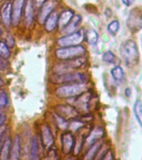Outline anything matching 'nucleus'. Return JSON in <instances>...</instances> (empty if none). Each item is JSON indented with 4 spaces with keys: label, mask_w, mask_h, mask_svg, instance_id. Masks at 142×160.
I'll return each instance as SVG.
<instances>
[{
    "label": "nucleus",
    "mask_w": 142,
    "mask_h": 160,
    "mask_svg": "<svg viewBox=\"0 0 142 160\" xmlns=\"http://www.w3.org/2000/svg\"><path fill=\"white\" fill-rule=\"evenodd\" d=\"M86 52V50L83 46L76 45V46H69V47H62L61 48L56 50L55 54L56 57L60 60L73 59L75 58L81 57Z\"/></svg>",
    "instance_id": "7ed1b4c3"
},
{
    "label": "nucleus",
    "mask_w": 142,
    "mask_h": 160,
    "mask_svg": "<svg viewBox=\"0 0 142 160\" xmlns=\"http://www.w3.org/2000/svg\"><path fill=\"white\" fill-rule=\"evenodd\" d=\"M1 33H2V30H1V28H0V35H1Z\"/></svg>",
    "instance_id": "e433bc0d"
},
{
    "label": "nucleus",
    "mask_w": 142,
    "mask_h": 160,
    "mask_svg": "<svg viewBox=\"0 0 142 160\" xmlns=\"http://www.w3.org/2000/svg\"><path fill=\"white\" fill-rule=\"evenodd\" d=\"M41 137H42V142L44 147L46 148H50L52 147L55 142V138L48 125H43L41 128Z\"/></svg>",
    "instance_id": "9b49d317"
},
{
    "label": "nucleus",
    "mask_w": 142,
    "mask_h": 160,
    "mask_svg": "<svg viewBox=\"0 0 142 160\" xmlns=\"http://www.w3.org/2000/svg\"><path fill=\"white\" fill-rule=\"evenodd\" d=\"M58 14L57 12H51L49 17L45 20V29L48 32H52L56 28L58 24Z\"/></svg>",
    "instance_id": "6ab92c4d"
},
{
    "label": "nucleus",
    "mask_w": 142,
    "mask_h": 160,
    "mask_svg": "<svg viewBox=\"0 0 142 160\" xmlns=\"http://www.w3.org/2000/svg\"><path fill=\"white\" fill-rule=\"evenodd\" d=\"M141 44H142V39H141Z\"/></svg>",
    "instance_id": "4c0bfd02"
},
{
    "label": "nucleus",
    "mask_w": 142,
    "mask_h": 160,
    "mask_svg": "<svg viewBox=\"0 0 142 160\" xmlns=\"http://www.w3.org/2000/svg\"><path fill=\"white\" fill-rule=\"evenodd\" d=\"M127 27L132 32H137L142 28V14L137 9L130 12L127 19Z\"/></svg>",
    "instance_id": "6e6552de"
},
{
    "label": "nucleus",
    "mask_w": 142,
    "mask_h": 160,
    "mask_svg": "<svg viewBox=\"0 0 142 160\" xmlns=\"http://www.w3.org/2000/svg\"><path fill=\"white\" fill-rule=\"evenodd\" d=\"M119 29H120V22L118 20H114L111 22H110L107 27L108 32L112 35L116 34Z\"/></svg>",
    "instance_id": "bb28decb"
},
{
    "label": "nucleus",
    "mask_w": 142,
    "mask_h": 160,
    "mask_svg": "<svg viewBox=\"0 0 142 160\" xmlns=\"http://www.w3.org/2000/svg\"><path fill=\"white\" fill-rule=\"evenodd\" d=\"M5 118H6L5 115H3V113H1V112H0V127H1V126L3 125V123L4 122Z\"/></svg>",
    "instance_id": "f704fd0d"
},
{
    "label": "nucleus",
    "mask_w": 142,
    "mask_h": 160,
    "mask_svg": "<svg viewBox=\"0 0 142 160\" xmlns=\"http://www.w3.org/2000/svg\"><path fill=\"white\" fill-rule=\"evenodd\" d=\"M131 89H130V88H126L125 90V95L126 96L127 98H130L131 96Z\"/></svg>",
    "instance_id": "72a5a7b5"
},
{
    "label": "nucleus",
    "mask_w": 142,
    "mask_h": 160,
    "mask_svg": "<svg viewBox=\"0 0 142 160\" xmlns=\"http://www.w3.org/2000/svg\"><path fill=\"white\" fill-rule=\"evenodd\" d=\"M10 49L5 42L0 41V57L3 58H8L10 57Z\"/></svg>",
    "instance_id": "a878e982"
},
{
    "label": "nucleus",
    "mask_w": 142,
    "mask_h": 160,
    "mask_svg": "<svg viewBox=\"0 0 142 160\" xmlns=\"http://www.w3.org/2000/svg\"><path fill=\"white\" fill-rule=\"evenodd\" d=\"M0 14L3 24L8 27L11 24V21H12V4L10 1H7L3 4Z\"/></svg>",
    "instance_id": "f8f14e48"
},
{
    "label": "nucleus",
    "mask_w": 142,
    "mask_h": 160,
    "mask_svg": "<svg viewBox=\"0 0 142 160\" xmlns=\"http://www.w3.org/2000/svg\"><path fill=\"white\" fill-rule=\"evenodd\" d=\"M87 90V86L84 83H69L58 88L56 94L60 98H74L79 96Z\"/></svg>",
    "instance_id": "f03ea898"
},
{
    "label": "nucleus",
    "mask_w": 142,
    "mask_h": 160,
    "mask_svg": "<svg viewBox=\"0 0 142 160\" xmlns=\"http://www.w3.org/2000/svg\"><path fill=\"white\" fill-rule=\"evenodd\" d=\"M101 145H102V143L100 142H96L95 143L91 145L90 148H89V151L87 152V153L85 154L84 160H94L95 155H96L97 152L101 147Z\"/></svg>",
    "instance_id": "4be33fe9"
},
{
    "label": "nucleus",
    "mask_w": 142,
    "mask_h": 160,
    "mask_svg": "<svg viewBox=\"0 0 142 160\" xmlns=\"http://www.w3.org/2000/svg\"><path fill=\"white\" fill-rule=\"evenodd\" d=\"M55 1L51 0V1L45 2V4L41 7V10H40L39 14V18H38L40 24L45 23L46 18L49 17V15L52 12V11L55 8Z\"/></svg>",
    "instance_id": "ddd939ff"
},
{
    "label": "nucleus",
    "mask_w": 142,
    "mask_h": 160,
    "mask_svg": "<svg viewBox=\"0 0 142 160\" xmlns=\"http://www.w3.org/2000/svg\"><path fill=\"white\" fill-rule=\"evenodd\" d=\"M135 0H122V2L125 6H127V7H130L131 5L133 4V2H134Z\"/></svg>",
    "instance_id": "473e14b6"
},
{
    "label": "nucleus",
    "mask_w": 142,
    "mask_h": 160,
    "mask_svg": "<svg viewBox=\"0 0 142 160\" xmlns=\"http://www.w3.org/2000/svg\"><path fill=\"white\" fill-rule=\"evenodd\" d=\"M134 113L137 119V122L142 127V102L140 100L135 101L134 104Z\"/></svg>",
    "instance_id": "5701e85b"
},
{
    "label": "nucleus",
    "mask_w": 142,
    "mask_h": 160,
    "mask_svg": "<svg viewBox=\"0 0 142 160\" xmlns=\"http://www.w3.org/2000/svg\"><path fill=\"white\" fill-rule=\"evenodd\" d=\"M39 144L36 137H33L30 142L29 154V160H39Z\"/></svg>",
    "instance_id": "dca6fc26"
},
{
    "label": "nucleus",
    "mask_w": 142,
    "mask_h": 160,
    "mask_svg": "<svg viewBox=\"0 0 142 160\" xmlns=\"http://www.w3.org/2000/svg\"><path fill=\"white\" fill-rule=\"evenodd\" d=\"M55 112L56 114L60 115L66 120L75 119L79 115L77 109L70 105H58L55 108Z\"/></svg>",
    "instance_id": "0eeeda50"
},
{
    "label": "nucleus",
    "mask_w": 142,
    "mask_h": 160,
    "mask_svg": "<svg viewBox=\"0 0 142 160\" xmlns=\"http://www.w3.org/2000/svg\"><path fill=\"white\" fill-rule=\"evenodd\" d=\"M55 118H56V122H57V124L60 128H61V129H66V128H68L69 122H68L67 120L63 118L62 117H60V115L58 114H55Z\"/></svg>",
    "instance_id": "c85d7f7f"
},
{
    "label": "nucleus",
    "mask_w": 142,
    "mask_h": 160,
    "mask_svg": "<svg viewBox=\"0 0 142 160\" xmlns=\"http://www.w3.org/2000/svg\"><path fill=\"white\" fill-rule=\"evenodd\" d=\"M105 135V132L101 128H96L95 129L90 132V134L88 135L87 138H85V143L87 146L90 147L91 145L98 142L99 140L101 139Z\"/></svg>",
    "instance_id": "2eb2a0df"
},
{
    "label": "nucleus",
    "mask_w": 142,
    "mask_h": 160,
    "mask_svg": "<svg viewBox=\"0 0 142 160\" xmlns=\"http://www.w3.org/2000/svg\"><path fill=\"white\" fill-rule=\"evenodd\" d=\"M82 22V17L79 14L75 15L70 20V22L68 23V25L64 28L65 33H71L75 32V30L78 28V26Z\"/></svg>",
    "instance_id": "aec40b11"
},
{
    "label": "nucleus",
    "mask_w": 142,
    "mask_h": 160,
    "mask_svg": "<svg viewBox=\"0 0 142 160\" xmlns=\"http://www.w3.org/2000/svg\"><path fill=\"white\" fill-rule=\"evenodd\" d=\"M55 83H84L86 76L81 72H66L61 74H55L51 78Z\"/></svg>",
    "instance_id": "39448f33"
},
{
    "label": "nucleus",
    "mask_w": 142,
    "mask_h": 160,
    "mask_svg": "<svg viewBox=\"0 0 142 160\" xmlns=\"http://www.w3.org/2000/svg\"><path fill=\"white\" fill-rule=\"evenodd\" d=\"M61 143H62L63 152L65 154L70 153L75 147V138L70 132H66L61 135Z\"/></svg>",
    "instance_id": "9d476101"
},
{
    "label": "nucleus",
    "mask_w": 142,
    "mask_h": 160,
    "mask_svg": "<svg viewBox=\"0 0 142 160\" xmlns=\"http://www.w3.org/2000/svg\"><path fill=\"white\" fill-rule=\"evenodd\" d=\"M0 1H2V0H0Z\"/></svg>",
    "instance_id": "ea45409f"
},
{
    "label": "nucleus",
    "mask_w": 142,
    "mask_h": 160,
    "mask_svg": "<svg viewBox=\"0 0 142 160\" xmlns=\"http://www.w3.org/2000/svg\"><path fill=\"white\" fill-rule=\"evenodd\" d=\"M102 160H115L113 152H111V151H108V152L105 154V158H104Z\"/></svg>",
    "instance_id": "2f4dec72"
},
{
    "label": "nucleus",
    "mask_w": 142,
    "mask_h": 160,
    "mask_svg": "<svg viewBox=\"0 0 142 160\" xmlns=\"http://www.w3.org/2000/svg\"><path fill=\"white\" fill-rule=\"evenodd\" d=\"M102 59L104 62H108V63H115L116 57H115V55L111 51H106L103 54Z\"/></svg>",
    "instance_id": "cd10ccee"
},
{
    "label": "nucleus",
    "mask_w": 142,
    "mask_h": 160,
    "mask_svg": "<svg viewBox=\"0 0 142 160\" xmlns=\"http://www.w3.org/2000/svg\"><path fill=\"white\" fill-rule=\"evenodd\" d=\"M85 30H79L77 32H71L70 34L61 37L58 40V44L60 47H69L79 45L85 38Z\"/></svg>",
    "instance_id": "423d86ee"
},
{
    "label": "nucleus",
    "mask_w": 142,
    "mask_h": 160,
    "mask_svg": "<svg viewBox=\"0 0 142 160\" xmlns=\"http://www.w3.org/2000/svg\"><path fill=\"white\" fill-rule=\"evenodd\" d=\"M86 62V58L85 57H79L73 58V59L65 60V62L59 63L54 68L55 72L56 74H61V73H66V72H71V71L78 69L85 64Z\"/></svg>",
    "instance_id": "20e7f679"
},
{
    "label": "nucleus",
    "mask_w": 142,
    "mask_h": 160,
    "mask_svg": "<svg viewBox=\"0 0 142 160\" xmlns=\"http://www.w3.org/2000/svg\"><path fill=\"white\" fill-rule=\"evenodd\" d=\"M11 144H12V141L10 138H6L4 142H3L2 147L0 149V160H8Z\"/></svg>",
    "instance_id": "412c9836"
},
{
    "label": "nucleus",
    "mask_w": 142,
    "mask_h": 160,
    "mask_svg": "<svg viewBox=\"0 0 142 160\" xmlns=\"http://www.w3.org/2000/svg\"><path fill=\"white\" fill-rule=\"evenodd\" d=\"M73 17H74V11L72 10L68 9L62 12V13L58 18V24H59L60 29H64L67 26L68 23L70 22V20L72 19Z\"/></svg>",
    "instance_id": "a211bd4d"
},
{
    "label": "nucleus",
    "mask_w": 142,
    "mask_h": 160,
    "mask_svg": "<svg viewBox=\"0 0 142 160\" xmlns=\"http://www.w3.org/2000/svg\"><path fill=\"white\" fill-rule=\"evenodd\" d=\"M20 150H21V140L18 135H16L11 144L8 160H19Z\"/></svg>",
    "instance_id": "4468645a"
},
{
    "label": "nucleus",
    "mask_w": 142,
    "mask_h": 160,
    "mask_svg": "<svg viewBox=\"0 0 142 160\" xmlns=\"http://www.w3.org/2000/svg\"><path fill=\"white\" fill-rule=\"evenodd\" d=\"M111 75H112L113 78L115 80V81H122L124 79V77H125V73H124V71H123L122 68L120 67V66H116L114 68L111 69Z\"/></svg>",
    "instance_id": "393cba45"
},
{
    "label": "nucleus",
    "mask_w": 142,
    "mask_h": 160,
    "mask_svg": "<svg viewBox=\"0 0 142 160\" xmlns=\"http://www.w3.org/2000/svg\"><path fill=\"white\" fill-rule=\"evenodd\" d=\"M3 65H4V62H3V61L1 59V57H0V68L3 67Z\"/></svg>",
    "instance_id": "c9c22d12"
},
{
    "label": "nucleus",
    "mask_w": 142,
    "mask_h": 160,
    "mask_svg": "<svg viewBox=\"0 0 142 160\" xmlns=\"http://www.w3.org/2000/svg\"><path fill=\"white\" fill-rule=\"evenodd\" d=\"M8 104V95L4 91L0 92V110L6 107Z\"/></svg>",
    "instance_id": "c756f323"
},
{
    "label": "nucleus",
    "mask_w": 142,
    "mask_h": 160,
    "mask_svg": "<svg viewBox=\"0 0 142 160\" xmlns=\"http://www.w3.org/2000/svg\"><path fill=\"white\" fill-rule=\"evenodd\" d=\"M68 160H72V159H68Z\"/></svg>",
    "instance_id": "58836bf2"
},
{
    "label": "nucleus",
    "mask_w": 142,
    "mask_h": 160,
    "mask_svg": "<svg viewBox=\"0 0 142 160\" xmlns=\"http://www.w3.org/2000/svg\"><path fill=\"white\" fill-rule=\"evenodd\" d=\"M25 0H14L12 5V23L13 26H17L20 22L22 12L24 6Z\"/></svg>",
    "instance_id": "1a4fd4ad"
},
{
    "label": "nucleus",
    "mask_w": 142,
    "mask_h": 160,
    "mask_svg": "<svg viewBox=\"0 0 142 160\" xmlns=\"http://www.w3.org/2000/svg\"><path fill=\"white\" fill-rule=\"evenodd\" d=\"M120 52L128 66H132L137 62L139 58V51L136 42L134 40L128 39L123 42L120 46Z\"/></svg>",
    "instance_id": "f257e3e1"
},
{
    "label": "nucleus",
    "mask_w": 142,
    "mask_h": 160,
    "mask_svg": "<svg viewBox=\"0 0 142 160\" xmlns=\"http://www.w3.org/2000/svg\"><path fill=\"white\" fill-rule=\"evenodd\" d=\"M85 34H86V40H87V42L89 44L95 45L97 43L99 35L95 30L89 29L87 32H85Z\"/></svg>",
    "instance_id": "b1692460"
},
{
    "label": "nucleus",
    "mask_w": 142,
    "mask_h": 160,
    "mask_svg": "<svg viewBox=\"0 0 142 160\" xmlns=\"http://www.w3.org/2000/svg\"><path fill=\"white\" fill-rule=\"evenodd\" d=\"M32 2L34 7L37 8H39L42 7L43 5L46 2V0H34Z\"/></svg>",
    "instance_id": "7c9ffc66"
},
{
    "label": "nucleus",
    "mask_w": 142,
    "mask_h": 160,
    "mask_svg": "<svg viewBox=\"0 0 142 160\" xmlns=\"http://www.w3.org/2000/svg\"><path fill=\"white\" fill-rule=\"evenodd\" d=\"M24 22L27 27L31 26L34 22V5L32 0H27L25 3Z\"/></svg>",
    "instance_id": "f3484780"
}]
</instances>
